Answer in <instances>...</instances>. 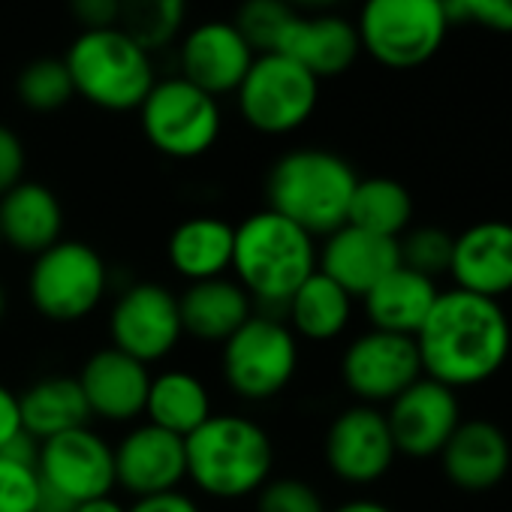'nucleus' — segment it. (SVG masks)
Wrapping results in <instances>:
<instances>
[{
    "instance_id": "nucleus-25",
    "label": "nucleus",
    "mask_w": 512,
    "mask_h": 512,
    "mask_svg": "<svg viewBox=\"0 0 512 512\" xmlns=\"http://www.w3.org/2000/svg\"><path fill=\"white\" fill-rule=\"evenodd\" d=\"M437 296H440V290L431 278L398 266L362 302H365V314L374 329L416 338V332L428 320Z\"/></svg>"
},
{
    "instance_id": "nucleus-1",
    "label": "nucleus",
    "mask_w": 512,
    "mask_h": 512,
    "mask_svg": "<svg viewBox=\"0 0 512 512\" xmlns=\"http://www.w3.org/2000/svg\"><path fill=\"white\" fill-rule=\"evenodd\" d=\"M413 341L422 374L449 389H461L479 386L503 368L512 329L500 302L449 290L437 296Z\"/></svg>"
},
{
    "instance_id": "nucleus-44",
    "label": "nucleus",
    "mask_w": 512,
    "mask_h": 512,
    "mask_svg": "<svg viewBox=\"0 0 512 512\" xmlns=\"http://www.w3.org/2000/svg\"><path fill=\"white\" fill-rule=\"evenodd\" d=\"M332 512H392L386 503H380V500H368V497H359V500H347V503H341L338 509H332Z\"/></svg>"
},
{
    "instance_id": "nucleus-47",
    "label": "nucleus",
    "mask_w": 512,
    "mask_h": 512,
    "mask_svg": "<svg viewBox=\"0 0 512 512\" xmlns=\"http://www.w3.org/2000/svg\"><path fill=\"white\" fill-rule=\"evenodd\" d=\"M37 512H67V509H52V506H40Z\"/></svg>"
},
{
    "instance_id": "nucleus-15",
    "label": "nucleus",
    "mask_w": 512,
    "mask_h": 512,
    "mask_svg": "<svg viewBox=\"0 0 512 512\" xmlns=\"http://www.w3.org/2000/svg\"><path fill=\"white\" fill-rule=\"evenodd\" d=\"M398 449L386 422L371 404H356L344 410L326 434V461L332 473L353 485L377 482L395 461Z\"/></svg>"
},
{
    "instance_id": "nucleus-43",
    "label": "nucleus",
    "mask_w": 512,
    "mask_h": 512,
    "mask_svg": "<svg viewBox=\"0 0 512 512\" xmlns=\"http://www.w3.org/2000/svg\"><path fill=\"white\" fill-rule=\"evenodd\" d=\"M73 512H127V506H121L112 494H103V497H94V500L79 503Z\"/></svg>"
},
{
    "instance_id": "nucleus-34",
    "label": "nucleus",
    "mask_w": 512,
    "mask_h": 512,
    "mask_svg": "<svg viewBox=\"0 0 512 512\" xmlns=\"http://www.w3.org/2000/svg\"><path fill=\"white\" fill-rule=\"evenodd\" d=\"M452 244L455 235L437 229V226H419L410 229L404 238H398V250H401V266L413 269L431 281H437L440 275L449 272L452 263Z\"/></svg>"
},
{
    "instance_id": "nucleus-30",
    "label": "nucleus",
    "mask_w": 512,
    "mask_h": 512,
    "mask_svg": "<svg viewBox=\"0 0 512 512\" xmlns=\"http://www.w3.org/2000/svg\"><path fill=\"white\" fill-rule=\"evenodd\" d=\"M413 220V199L404 184L392 178H365L356 184L347 223L374 235L398 238Z\"/></svg>"
},
{
    "instance_id": "nucleus-45",
    "label": "nucleus",
    "mask_w": 512,
    "mask_h": 512,
    "mask_svg": "<svg viewBox=\"0 0 512 512\" xmlns=\"http://www.w3.org/2000/svg\"><path fill=\"white\" fill-rule=\"evenodd\" d=\"M287 4L296 10V7H308V10H323V7H335L338 0H287Z\"/></svg>"
},
{
    "instance_id": "nucleus-20",
    "label": "nucleus",
    "mask_w": 512,
    "mask_h": 512,
    "mask_svg": "<svg viewBox=\"0 0 512 512\" xmlns=\"http://www.w3.org/2000/svg\"><path fill=\"white\" fill-rule=\"evenodd\" d=\"M79 386L85 392L91 416H100L106 422H133L145 413L151 374L148 365L109 347L85 362Z\"/></svg>"
},
{
    "instance_id": "nucleus-40",
    "label": "nucleus",
    "mask_w": 512,
    "mask_h": 512,
    "mask_svg": "<svg viewBox=\"0 0 512 512\" xmlns=\"http://www.w3.org/2000/svg\"><path fill=\"white\" fill-rule=\"evenodd\" d=\"M22 410H19V395L0 383V452H4L19 434H22Z\"/></svg>"
},
{
    "instance_id": "nucleus-14",
    "label": "nucleus",
    "mask_w": 512,
    "mask_h": 512,
    "mask_svg": "<svg viewBox=\"0 0 512 512\" xmlns=\"http://www.w3.org/2000/svg\"><path fill=\"white\" fill-rule=\"evenodd\" d=\"M386 422L398 452L410 458L440 455L455 428L461 425L455 389L422 374L389 404Z\"/></svg>"
},
{
    "instance_id": "nucleus-17",
    "label": "nucleus",
    "mask_w": 512,
    "mask_h": 512,
    "mask_svg": "<svg viewBox=\"0 0 512 512\" xmlns=\"http://www.w3.org/2000/svg\"><path fill=\"white\" fill-rule=\"evenodd\" d=\"M449 275L455 290L500 299L512 293V223L482 220L455 235Z\"/></svg>"
},
{
    "instance_id": "nucleus-48",
    "label": "nucleus",
    "mask_w": 512,
    "mask_h": 512,
    "mask_svg": "<svg viewBox=\"0 0 512 512\" xmlns=\"http://www.w3.org/2000/svg\"><path fill=\"white\" fill-rule=\"evenodd\" d=\"M0 244H4V238H0Z\"/></svg>"
},
{
    "instance_id": "nucleus-5",
    "label": "nucleus",
    "mask_w": 512,
    "mask_h": 512,
    "mask_svg": "<svg viewBox=\"0 0 512 512\" xmlns=\"http://www.w3.org/2000/svg\"><path fill=\"white\" fill-rule=\"evenodd\" d=\"M64 61L76 94L109 112L139 109L157 82L151 55L121 28L82 31Z\"/></svg>"
},
{
    "instance_id": "nucleus-21",
    "label": "nucleus",
    "mask_w": 512,
    "mask_h": 512,
    "mask_svg": "<svg viewBox=\"0 0 512 512\" xmlns=\"http://www.w3.org/2000/svg\"><path fill=\"white\" fill-rule=\"evenodd\" d=\"M362 52L356 25L338 16H296L281 34L275 55H284L305 67L317 82L347 73Z\"/></svg>"
},
{
    "instance_id": "nucleus-39",
    "label": "nucleus",
    "mask_w": 512,
    "mask_h": 512,
    "mask_svg": "<svg viewBox=\"0 0 512 512\" xmlns=\"http://www.w3.org/2000/svg\"><path fill=\"white\" fill-rule=\"evenodd\" d=\"M470 22L497 34H512V0H467Z\"/></svg>"
},
{
    "instance_id": "nucleus-31",
    "label": "nucleus",
    "mask_w": 512,
    "mask_h": 512,
    "mask_svg": "<svg viewBox=\"0 0 512 512\" xmlns=\"http://www.w3.org/2000/svg\"><path fill=\"white\" fill-rule=\"evenodd\" d=\"M184 13L187 0H121L118 28L151 55L178 37Z\"/></svg>"
},
{
    "instance_id": "nucleus-13",
    "label": "nucleus",
    "mask_w": 512,
    "mask_h": 512,
    "mask_svg": "<svg viewBox=\"0 0 512 512\" xmlns=\"http://www.w3.org/2000/svg\"><path fill=\"white\" fill-rule=\"evenodd\" d=\"M341 377L362 404H392L422 377L416 341L371 329L347 347L341 359Z\"/></svg>"
},
{
    "instance_id": "nucleus-42",
    "label": "nucleus",
    "mask_w": 512,
    "mask_h": 512,
    "mask_svg": "<svg viewBox=\"0 0 512 512\" xmlns=\"http://www.w3.org/2000/svg\"><path fill=\"white\" fill-rule=\"evenodd\" d=\"M437 7L446 19V25H461V22H470L467 16V0H437Z\"/></svg>"
},
{
    "instance_id": "nucleus-23",
    "label": "nucleus",
    "mask_w": 512,
    "mask_h": 512,
    "mask_svg": "<svg viewBox=\"0 0 512 512\" xmlns=\"http://www.w3.org/2000/svg\"><path fill=\"white\" fill-rule=\"evenodd\" d=\"M64 208L58 196L37 181H19L0 196V238L19 253H43L61 241Z\"/></svg>"
},
{
    "instance_id": "nucleus-8",
    "label": "nucleus",
    "mask_w": 512,
    "mask_h": 512,
    "mask_svg": "<svg viewBox=\"0 0 512 512\" xmlns=\"http://www.w3.org/2000/svg\"><path fill=\"white\" fill-rule=\"evenodd\" d=\"M437 0H365L356 34L362 49L389 70L428 64L446 40Z\"/></svg>"
},
{
    "instance_id": "nucleus-33",
    "label": "nucleus",
    "mask_w": 512,
    "mask_h": 512,
    "mask_svg": "<svg viewBox=\"0 0 512 512\" xmlns=\"http://www.w3.org/2000/svg\"><path fill=\"white\" fill-rule=\"evenodd\" d=\"M299 13L287 0H244L235 13V31L244 37V43L253 49V55L275 52L281 34Z\"/></svg>"
},
{
    "instance_id": "nucleus-9",
    "label": "nucleus",
    "mask_w": 512,
    "mask_h": 512,
    "mask_svg": "<svg viewBox=\"0 0 512 512\" xmlns=\"http://www.w3.org/2000/svg\"><path fill=\"white\" fill-rule=\"evenodd\" d=\"M37 476L43 485L40 506L73 512L85 500L112 494L118 485L115 449L88 425L73 428L40 443Z\"/></svg>"
},
{
    "instance_id": "nucleus-38",
    "label": "nucleus",
    "mask_w": 512,
    "mask_h": 512,
    "mask_svg": "<svg viewBox=\"0 0 512 512\" xmlns=\"http://www.w3.org/2000/svg\"><path fill=\"white\" fill-rule=\"evenodd\" d=\"M70 13L82 31H109L118 28L121 0H70Z\"/></svg>"
},
{
    "instance_id": "nucleus-24",
    "label": "nucleus",
    "mask_w": 512,
    "mask_h": 512,
    "mask_svg": "<svg viewBox=\"0 0 512 512\" xmlns=\"http://www.w3.org/2000/svg\"><path fill=\"white\" fill-rule=\"evenodd\" d=\"M253 299L235 278H211L190 284L178 299L184 335L205 344H226L250 317Z\"/></svg>"
},
{
    "instance_id": "nucleus-16",
    "label": "nucleus",
    "mask_w": 512,
    "mask_h": 512,
    "mask_svg": "<svg viewBox=\"0 0 512 512\" xmlns=\"http://www.w3.org/2000/svg\"><path fill=\"white\" fill-rule=\"evenodd\" d=\"M115 479L136 500L178 491L181 479H187L184 437L151 422L127 431L115 446Z\"/></svg>"
},
{
    "instance_id": "nucleus-41",
    "label": "nucleus",
    "mask_w": 512,
    "mask_h": 512,
    "mask_svg": "<svg viewBox=\"0 0 512 512\" xmlns=\"http://www.w3.org/2000/svg\"><path fill=\"white\" fill-rule=\"evenodd\" d=\"M127 512H199V506L181 491H166V494L139 497L133 506H127Z\"/></svg>"
},
{
    "instance_id": "nucleus-36",
    "label": "nucleus",
    "mask_w": 512,
    "mask_h": 512,
    "mask_svg": "<svg viewBox=\"0 0 512 512\" xmlns=\"http://www.w3.org/2000/svg\"><path fill=\"white\" fill-rule=\"evenodd\" d=\"M256 512H326L323 497L305 479H269L256 491Z\"/></svg>"
},
{
    "instance_id": "nucleus-3",
    "label": "nucleus",
    "mask_w": 512,
    "mask_h": 512,
    "mask_svg": "<svg viewBox=\"0 0 512 512\" xmlns=\"http://www.w3.org/2000/svg\"><path fill=\"white\" fill-rule=\"evenodd\" d=\"M187 479L211 497L238 500L256 494L275 467V446L263 425L247 416L220 413L208 416L193 434L184 437Z\"/></svg>"
},
{
    "instance_id": "nucleus-46",
    "label": "nucleus",
    "mask_w": 512,
    "mask_h": 512,
    "mask_svg": "<svg viewBox=\"0 0 512 512\" xmlns=\"http://www.w3.org/2000/svg\"><path fill=\"white\" fill-rule=\"evenodd\" d=\"M7 317V290H4V284H0V320Z\"/></svg>"
},
{
    "instance_id": "nucleus-11",
    "label": "nucleus",
    "mask_w": 512,
    "mask_h": 512,
    "mask_svg": "<svg viewBox=\"0 0 512 512\" xmlns=\"http://www.w3.org/2000/svg\"><path fill=\"white\" fill-rule=\"evenodd\" d=\"M139 115L148 142L175 160L202 157L220 136L217 100L181 76L154 82Z\"/></svg>"
},
{
    "instance_id": "nucleus-22",
    "label": "nucleus",
    "mask_w": 512,
    "mask_h": 512,
    "mask_svg": "<svg viewBox=\"0 0 512 512\" xmlns=\"http://www.w3.org/2000/svg\"><path fill=\"white\" fill-rule=\"evenodd\" d=\"M509 440L506 434L482 419L461 422L440 452L446 476L464 491H488L509 470Z\"/></svg>"
},
{
    "instance_id": "nucleus-10",
    "label": "nucleus",
    "mask_w": 512,
    "mask_h": 512,
    "mask_svg": "<svg viewBox=\"0 0 512 512\" xmlns=\"http://www.w3.org/2000/svg\"><path fill=\"white\" fill-rule=\"evenodd\" d=\"M238 109L244 121L269 136L299 130L317 109L320 82L284 55H256L238 85Z\"/></svg>"
},
{
    "instance_id": "nucleus-29",
    "label": "nucleus",
    "mask_w": 512,
    "mask_h": 512,
    "mask_svg": "<svg viewBox=\"0 0 512 512\" xmlns=\"http://www.w3.org/2000/svg\"><path fill=\"white\" fill-rule=\"evenodd\" d=\"M145 413L151 425L187 437L211 416V395L196 374L163 371L151 377Z\"/></svg>"
},
{
    "instance_id": "nucleus-4",
    "label": "nucleus",
    "mask_w": 512,
    "mask_h": 512,
    "mask_svg": "<svg viewBox=\"0 0 512 512\" xmlns=\"http://www.w3.org/2000/svg\"><path fill=\"white\" fill-rule=\"evenodd\" d=\"M359 178L353 166L323 148H299L269 169L266 199L281 217L308 235H332L347 223L350 199Z\"/></svg>"
},
{
    "instance_id": "nucleus-27",
    "label": "nucleus",
    "mask_w": 512,
    "mask_h": 512,
    "mask_svg": "<svg viewBox=\"0 0 512 512\" xmlns=\"http://www.w3.org/2000/svg\"><path fill=\"white\" fill-rule=\"evenodd\" d=\"M22 428L34 440H49L73 428H85L91 419L79 377H43L19 395Z\"/></svg>"
},
{
    "instance_id": "nucleus-19",
    "label": "nucleus",
    "mask_w": 512,
    "mask_h": 512,
    "mask_svg": "<svg viewBox=\"0 0 512 512\" xmlns=\"http://www.w3.org/2000/svg\"><path fill=\"white\" fill-rule=\"evenodd\" d=\"M398 266H401L398 238L374 235L344 223L341 229L326 235L317 269L326 278H332L341 290H347L353 299H365Z\"/></svg>"
},
{
    "instance_id": "nucleus-18",
    "label": "nucleus",
    "mask_w": 512,
    "mask_h": 512,
    "mask_svg": "<svg viewBox=\"0 0 512 512\" xmlns=\"http://www.w3.org/2000/svg\"><path fill=\"white\" fill-rule=\"evenodd\" d=\"M253 58V49L232 22H205L181 43V79L217 100L238 91Z\"/></svg>"
},
{
    "instance_id": "nucleus-7",
    "label": "nucleus",
    "mask_w": 512,
    "mask_h": 512,
    "mask_svg": "<svg viewBox=\"0 0 512 512\" xmlns=\"http://www.w3.org/2000/svg\"><path fill=\"white\" fill-rule=\"evenodd\" d=\"M299 371V338L272 314H253L223 344V380L244 401L281 395Z\"/></svg>"
},
{
    "instance_id": "nucleus-12",
    "label": "nucleus",
    "mask_w": 512,
    "mask_h": 512,
    "mask_svg": "<svg viewBox=\"0 0 512 512\" xmlns=\"http://www.w3.org/2000/svg\"><path fill=\"white\" fill-rule=\"evenodd\" d=\"M109 335L115 350L142 365L166 359L184 335L178 296H172L163 284H133L112 308Z\"/></svg>"
},
{
    "instance_id": "nucleus-28",
    "label": "nucleus",
    "mask_w": 512,
    "mask_h": 512,
    "mask_svg": "<svg viewBox=\"0 0 512 512\" xmlns=\"http://www.w3.org/2000/svg\"><path fill=\"white\" fill-rule=\"evenodd\" d=\"M290 329L296 338L308 341H332L338 338L353 317V296L341 290L332 278H326L320 269L290 296L287 302Z\"/></svg>"
},
{
    "instance_id": "nucleus-35",
    "label": "nucleus",
    "mask_w": 512,
    "mask_h": 512,
    "mask_svg": "<svg viewBox=\"0 0 512 512\" xmlns=\"http://www.w3.org/2000/svg\"><path fill=\"white\" fill-rule=\"evenodd\" d=\"M43 485L37 467L0 455V512H37Z\"/></svg>"
},
{
    "instance_id": "nucleus-26",
    "label": "nucleus",
    "mask_w": 512,
    "mask_h": 512,
    "mask_svg": "<svg viewBox=\"0 0 512 512\" xmlns=\"http://www.w3.org/2000/svg\"><path fill=\"white\" fill-rule=\"evenodd\" d=\"M235 226L220 217H190L169 235L166 253L172 269L190 284L226 278L232 269Z\"/></svg>"
},
{
    "instance_id": "nucleus-2",
    "label": "nucleus",
    "mask_w": 512,
    "mask_h": 512,
    "mask_svg": "<svg viewBox=\"0 0 512 512\" xmlns=\"http://www.w3.org/2000/svg\"><path fill=\"white\" fill-rule=\"evenodd\" d=\"M232 272L253 302L284 311L290 296L317 272L314 235L272 208L256 211L235 226Z\"/></svg>"
},
{
    "instance_id": "nucleus-6",
    "label": "nucleus",
    "mask_w": 512,
    "mask_h": 512,
    "mask_svg": "<svg viewBox=\"0 0 512 512\" xmlns=\"http://www.w3.org/2000/svg\"><path fill=\"white\" fill-rule=\"evenodd\" d=\"M109 290L103 256L85 241H58L34 256L28 293L34 308L52 323H79L97 311Z\"/></svg>"
},
{
    "instance_id": "nucleus-37",
    "label": "nucleus",
    "mask_w": 512,
    "mask_h": 512,
    "mask_svg": "<svg viewBox=\"0 0 512 512\" xmlns=\"http://www.w3.org/2000/svg\"><path fill=\"white\" fill-rule=\"evenodd\" d=\"M25 175V145L22 139L0 124V196H4L7 190H13Z\"/></svg>"
},
{
    "instance_id": "nucleus-32",
    "label": "nucleus",
    "mask_w": 512,
    "mask_h": 512,
    "mask_svg": "<svg viewBox=\"0 0 512 512\" xmlns=\"http://www.w3.org/2000/svg\"><path fill=\"white\" fill-rule=\"evenodd\" d=\"M19 100L34 112H58L76 94L73 76L64 58H37L31 61L16 82Z\"/></svg>"
}]
</instances>
